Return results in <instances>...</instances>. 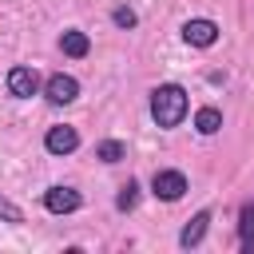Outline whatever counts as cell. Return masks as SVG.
Masks as SVG:
<instances>
[{
	"instance_id": "obj_13",
	"label": "cell",
	"mask_w": 254,
	"mask_h": 254,
	"mask_svg": "<svg viewBox=\"0 0 254 254\" xmlns=\"http://www.w3.org/2000/svg\"><path fill=\"white\" fill-rule=\"evenodd\" d=\"M135 202H139V183L127 179V183L119 187V194H115V206H119V210H135Z\"/></svg>"
},
{
	"instance_id": "obj_2",
	"label": "cell",
	"mask_w": 254,
	"mask_h": 254,
	"mask_svg": "<svg viewBox=\"0 0 254 254\" xmlns=\"http://www.w3.org/2000/svg\"><path fill=\"white\" fill-rule=\"evenodd\" d=\"M151 194H155V198H163V202H179V198L187 194V175H183V171H175V167L155 171V175H151Z\"/></svg>"
},
{
	"instance_id": "obj_10",
	"label": "cell",
	"mask_w": 254,
	"mask_h": 254,
	"mask_svg": "<svg viewBox=\"0 0 254 254\" xmlns=\"http://www.w3.org/2000/svg\"><path fill=\"white\" fill-rule=\"evenodd\" d=\"M238 246L246 254H254V202H246L238 214Z\"/></svg>"
},
{
	"instance_id": "obj_3",
	"label": "cell",
	"mask_w": 254,
	"mask_h": 254,
	"mask_svg": "<svg viewBox=\"0 0 254 254\" xmlns=\"http://www.w3.org/2000/svg\"><path fill=\"white\" fill-rule=\"evenodd\" d=\"M83 206V194L75 187H48L44 190V210L48 214H75Z\"/></svg>"
},
{
	"instance_id": "obj_12",
	"label": "cell",
	"mask_w": 254,
	"mask_h": 254,
	"mask_svg": "<svg viewBox=\"0 0 254 254\" xmlns=\"http://www.w3.org/2000/svg\"><path fill=\"white\" fill-rule=\"evenodd\" d=\"M95 159H103V163H119V159H127V143H119V139H103V143L95 147Z\"/></svg>"
},
{
	"instance_id": "obj_14",
	"label": "cell",
	"mask_w": 254,
	"mask_h": 254,
	"mask_svg": "<svg viewBox=\"0 0 254 254\" xmlns=\"http://www.w3.org/2000/svg\"><path fill=\"white\" fill-rule=\"evenodd\" d=\"M0 218H4V222H12V226H20V222H24V210H20L12 198H4V194H0Z\"/></svg>"
},
{
	"instance_id": "obj_1",
	"label": "cell",
	"mask_w": 254,
	"mask_h": 254,
	"mask_svg": "<svg viewBox=\"0 0 254 254\" xmlns=\"http://www.w3.org/2000/svg\"><path fill=\"white\" fill-rule=\"evenodd\" d=\"M187 111H190V99H187V87H183V83H159V87L151 91V119H155L163 131L179 127V123L187 119Z\"/></svg>"
},
{
	"instance_id": "obj_8",
	"label": "cell",
	"mask_w": 254,
	"mask_h": 254,
	"mask_svg": "<svg viewBox=\"0 0 254 254\" xmlns=\"http://www.w3.org/2000/svg\"><path fill=\"white\" fill-rule=\"evenodd\" d=\"M60 52H64V56H71V60H83V56L91 52V40H87V32H79V28H67V32L60 36Z\"/></svg>"
},
{
	"instance_id": "obj_5",
	"label": "cell",
	"mask_w": 254,
	"mask_h": 254,
	"mask_svg": "<svg viewBox=\"0 0 254 254\" xmlns=\"http://www.w3.org/2000/svg\"><path fill=\"white\" fill-rule=\"evenodd\" d=\"M183 40H187L190 48H210V44L218 40V24L206 20V16H194V20L183 24Z\"/></svg>"
},
{
	"instance_id": "obj_11",
	"label": "cell",
	"mask_w": 254,
	"mask_h": 254,
	"mask_svg": "<svg viewBox=\"0 0 254 254\" xmlns=\"http://www.w3.org/2000/svg\"><path fill=\"white\" fill-rule=\"evenodd\" d=\"M218 127H222V111H218V107L206 103V107L194 111V131H198V135H214Z\"/></svg>"
},
{
	"instance_id": "obj_4",
	"label": "cell",
	"mask_w": 254,
	"mask_h": 254,
	"mask_svg": "<svg viewBox=\"0 0 254 254\" xmlns=\"http://www.w3.org/2000/svg\"><path fill=\"white\" fill-rule=\"evenodd\" d=\"M44 95H48L56 107H64V103H71V99L79 95V79H75V75H67V71H56V75H48Z\"/></svg>"
},
{
	"instance_id": "obj_6",
	"label": "cell",
	"mask_w": 254,
	"mask_h": 254,
	"mask_svg": "<svg viewBox=\"0 0 254 254\" xmlns=\"http://www.w3.org/2000/svg\"><path fill=\"white\" fill-rule=\"evenodd\" d=\"M75 147H79V131L75 127H67V123L48 127V135H44V151L48 155H71Z\"/></svg>"
},
{
	"instance_id": "obj_9",
	"label": "cell",
	"mask_w": 254,
	"mask_h": 254,
	"mask_svg": "<svg viewBox=\"0 0 254 254\" xmlns=\"http://www.w3.org/2000/svg\"><path fill=\"white\" fill-rule=\"evenodd\" d=\"M206 226H210V210H198L187 226H183V234H179V246L183 250H190V246H198L202 242V234H206Z\"/></svg>"
},
{
	"instance_id": "obj_7",
	"label": "cell",
	"mask_w": 254,
	"mask_h": 254,
	"mask_svg": "<svg viewBox=\"0 0 254 254\" xmlns=\"http://www.w3.org/2000/svg\"><path fill=\"white\" fill-rule=\"evenodd\" d=\"M4 83H8V95H16V99H32L36 87H40V75H36V67H24V64H20V67L8 71Z\"/></svg>"
},
{
	"instance_id": "obj_15",
	"label": "cell",
	"mask_w": 254,
	"mask_h": 254,
	"mask_svg": "<svg viewBox=\"0 0 254 254\" xmlns=\"http://www.w3.org/2000/svg\"><path fill=\"white\" fill-rule=\"evenodd\" d=\"M111 24H115V28H135V24H139V16H135L127 4H119V8L111 12Z\"/></svg>"
}]
</instances>
